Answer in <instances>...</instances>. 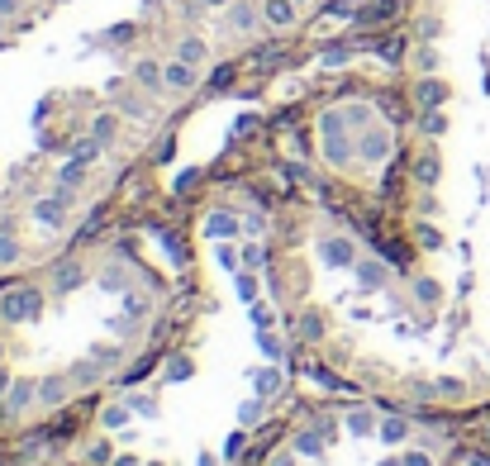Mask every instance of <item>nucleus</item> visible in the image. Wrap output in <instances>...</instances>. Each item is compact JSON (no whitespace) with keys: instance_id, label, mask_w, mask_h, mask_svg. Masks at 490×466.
<instances>
[{"instance_id":"29","label":"nucleus","mask_w":490,"mask_h":466,"mask_svg":"<svg viewBox=\"0 0 490 466\" xmlns=\"http://www.w3.org/2000/svg\"><path fill=\"white\" fill-rule=\"evenodd\" d=\"M101 148H105L101 139H81V143L72 148V157H81V162H95V157H101Z\"/></svg>"},{"instance_id":"32","label":"nucleus","mask_w":490,"mask_h":466,"mask_svg":"<svg viewBox=\"0 0 490 466\" xmlns=\"http://www.w3.org/2000/svg\"><path fill=\"white\" fill-rule=\"evenodd\" d=\"M238 257H243V267H253V271H262V267H267V253H262L257 243H248V248L238 253Z\"/></svg>"},{"instance_id":"36","label":"nucleus","mask_w":490,"mask_h":466,"mask_svg":"<svg viewBox=\"0 0 490 466\" xmlns=\"http://www.w3.org/2000/svg\"><path fill=\"white\" fill-rule=\"evenodd\" d=\"M86 457H91V466H115V452H110V443H95Z\"/></svg>"},{"instance_id":"48","label":"nucleus","mask_w":490,"mask_h":466,"mask_svg":"<svg viewBox=\"0 0 490 466\" xmlns=\"http://www.w3.org/2000/svg\"><path fill=\"white\" fill-rule=\"evenodd\" d=\"M10 15H20V0H0V20H10Z\"/></svg>"},{"instance_id":"55","label":"nucleus","mask_w":490,"mask_h":466,"mask_svg":"<svg viewBox=\"0 0 490 466\" xmlns=\"http://www.w3.org/2000/svg\"><path fill=\"white\" fill-rule=\"evenodd\" d=\"M195 466H219V462H215V457H200V462H195Z\"/></svg>"},{"instance_id":"54","label":"nucleus","mask_w":490,"mask_h":466,"mask_svg":"<svg viewBox=\"0 0 490 466\" xmlns=\"http://www.w3.org/2000/svg\"><path fill=\"white\" fill-rule=\"evenodd\" d=\"M381 466H404V457H386Z\"/></svg>"},{"instance_id":"3","label":"nucleus","mask_w":490,"mask_h":466,"mask_svg":"<svg viewBox=\"0 0 490 466\" xmlns=\"http://www.w3.org/2000/svg\"><path fill=\"white\" fill-rule=\"evenodd\" d=\"M390 148H396V139H390V129H381V125H372V129L357 133V157L362 162H386Z\"/></svg>"},{"instance_id":"26","label":"nucleus","mask_w":490,"mask_h":466,"mask_svg":"<svg viewBox=\"0 0 490 466\" xmlns=\"http://www.w3.org/2000/svg\"><path fill=\"white\" fill-rule=\"evenodd\" d=\"M414 238H419V248H429V253H438V248H443V233L433 229V224H419V229H414Z\"/></svg>"},{"instance_id":"7","label":"nucleus","mask_w":490,"mask_h":466,"mask_svg":"<svg viewBox=\"0 0 490 466\" xmlns=\"http://www.w3.org/2000/svg\"><path fill=\"white\" fill-rule=\"evenodd\" d=\"M62 210H67V205H62V200H53V196L34 200V224H38V229H48V233H62V224H67Z\"/></svg>"},{"instance_id":"50","label":"nucleus","mask_w":490,"mask_h":466,"mask_svg":"<svg viewBox=\"0 0 490 466\" xmlns=\"http://www.w3.org/2000/svg\"><path fill=\"white\" fill-rule=\"evenodd\" d=\"M10 386H15V376H10L5 366H0V395H10Z\"/></svg>"},{"instance_id":"18","label":"nucleus","mask_w":490,"mask_h":466,"mask_svg":"<svg viewBox=\"0 0 490 466\" xmlns=\"http://www.w3.org/2000/svg\"><path fill=\"white\" fill-rule=\"evenodd\" d=\"M414 300H419V305H429V309H438L443 305V285L433 281V277H419L414 281Z\"/></svg>"},{"instance_id":"45","label":"nucleus","mask_w":490,"mask_h":466,"mask_svg":"<svg viewBox=\"0 0 490 466\" xmlns=\"http://www.w3.org/2000/svg\"><path fill=\"white\" fill-rule=\"evenodd\" d=\"M257 342H262V352H267V358H276V362H282V342H276V338H267V333H262Z\"/></svg>"},{"instance_id":"47","label":"nucleus","mask_w":490,"mask_h":466,"mask_svg":"<svg viewBox=\"0 0 490 466\" xmlns=\"http://www.w3.org/2000/svg\"><path fill=\"white\" fill-rule=\"evenodd\" d=\"M110 38H115V44H129V38H134V24H119V29L110 34Z\"/></svg>"},{"instance_id":"11","label":"nucleus","mask_w":490,"mask_h":466,"mask_svg":"<svg viewBox=\"0 0 490 466\" xmlns=\"http://www.w3.org/2000/svg\"><path fill=\"white\" fill-rule=\"evenodd\" d=\"M176 58H181V62H191V67H205V62H209V44H205L200 34H181Z\"/></svg>"},{"instance_id":"17","label":"nucleus","mask_w":490,"mask_h":466,"mask_svg":"<svg viewBox=\"0 0 490 466\" xmlns=\"http://www.w3.org/2000/svg\"><path fill=\"white\" fill-rule=\"evenodd\" d=\"M81 281H86V271H81L77 262H67V267H58V277H53V295H67V291H77Z\"/></svg>"},{"instance_id":"52","label":"nucleus","mask_w":490,"mask_h":466,"mask_svg":"<svg viewBox=\"0 0 490 466\" xmlns=\"http://www.w3.org/2000/svg\"><path fill=\"white\" fill-rule=\"evenodd\" d=\"M200 5H209V10H219V5H233V0H200Z\"/></svg>"},{"instance_id":"4","label":"nucleus","mask_w":490,"mask_h":466,"mask_svg":"<svg viewBox=\"0 0 490 466\" xmlns=\"http://www.w3.org/2000/svg\"><path fill=\"white\" fill-rule=\"evenodd\" d=\"M162 76H167V91H176V95H186V91L200 86V67H191V62H181V58L167 62Z\"/></svg>"},{"instance_id":"13","label":"nucleus","mask_w":490,"mask_h":466,"mask_svg":"<svg viewBox=\"0 0 490 466\" xmlns=\"http://www.w3.org/2000/svg\"><path fill=\"white\" fill-rule=\"evenodd\" d=\"M414 95H419V105H424V109H443V105H447V86H443L438 76H424Z\"/></svg>"},{"instance_id":"21","label":"nucleus","mask_w":490,"mask_h":466,"mask_svg":"<svg viewBox=\"0 0 490 466\" xmlns=\"http://www.w3.org/2000/svg\"><path fill=\"white\" fill-rule=\"evenodd\" d=\"M343 115H347V129H353V133H362V129L376 125V119H372V105H347Z\"/></svg>"},{"instance_id":"42","label":"nucleus","mask_w":490,"mask_h":466,"mask_svg":"<svg viewBox=\"0 0 490 466\" xmlns=\"http://www.w3.org/2000/svg\"><path fill=\"white\" fill-rule=\"evenodd\" d=\"M238 300H257V281L248 271H238Z\"/></svg>"},{"instance_id":"33","label":"nucleus","mask_w":490,"mask_h":466,"mask_svg":"<svg viewBox=\"0 0 490 466\" xmlns=\"http://www.w3.org/2000/svg\"><path fill=\"white\" fill-rule=\"evenodd\" d=\"M257 419H262V395H257V400L238 405V423H257Z\"/></svg>"},{"instance_id":"14","label":"nucleus","mask_w":490,"mask_h":466,"mask_svg":"<svg viewBox=\"0 0 490 466\" xmlns=\"http://www.w3.org/2000/svg\"><path fill=\"white\" fill-rule=\"evenodd\" d=\"M443 176V162H438V153L433 148H424V153L414 157V181H424V186H433Z\"/></svg>"},{"instance_id":"51","label":"nucleus","mask_w":490,"mask_h":466,"mask_svg":"<svg viewBox=\"0 0 490 466\" xmlns=\"http://www.w3.org/2000/svg\"><path fill=\"white\" fill-rule=\"evenodd\" d=\"M115 466H143V462L138 457H115Z\"/></svg>"},{"instance_id":"56","label":"nucleus","mask_w":490,"mask_h":466,"mask_svg":"<svg viewBox=\"0 0 490 466\" xmlns=\"http://www.w3.org/2000/svg\"><path fill=\"white\" fill-rule=\"evenodd\" d=\"M143 466H158V462H143Z\"/></svg>"},{"instance_id":"5","label":"nucleus","mask_w":490,"mask_h":466,"mask_svg":"<svg viewBox=\"0 0 490 466\" xmlns=\"http://www.w3.org/2000/svg\"><path fill=\"white\" fill-rule=\"evenodd\" d=\"M72 390H77L72 376H44L38 381V400H44L48 409H62L67 400H72Z\"/></svg>"},{"instance_id":"37","label":"nucleus","mask_w":490,"mask_h":466,"mask_svg":"<svg viewBox=\"0 0 490 466\" xmlns=\"http://www.w3.org/2000/svg\"><path fill=\"white\" fill-rule=\"evenodd\" d=\"M101 419H105V429H119V423H129V405H124V409H119V405H110Z\"/></svg>"},{"instance_id":"1","label":"nucleus","mask_w":490,"mask_h":466,"mask_svg":"<svg viewBox=\"0 0 490 466\" xmlns=\"http://www.w3.org/2000/svg\"><path fill=\"white\" fill-rule=\"evenodd\" d=\"M319 129H324V162L329 167H347V162H353V129H347V115L343 109H329V115L319 119Z\"/></svg>"},{"instance_id":"44","label":"nucleus","mask_w":490,"mask_h":466,"mask_svg":"<svg viewBox=\"0 0 490 466\" xmlns=\"http://www.w3.org/2000/svg\"><path fill=\"white\" fill-rule=\"evenodd\" d=\"M404 466H433V457H429V452H404Z\"/></svg>"},{"instance_id":"24","label":"nucleus","mask_w":490,"mask_h":466,"mask_svg":"<svg viewBox=\"0 0 490 466\" xmlns=\"http://www.w3.org/2000/svg\"><path fill=\"white\" fill-rule=\"evenodd\" d=\"M404 438H410V423H404V419H386L381 423V443L396 447V443H404Z\"/></svg>"},{"instance_id":"46","label":"nucleus","mask_w":490,"mask_h":466,"mask_svg":"<svg viewBox=\"0 0 490 466\" xmlns=\"http://www.w3.org/2000/svg\"><path fill=\"white\" fill-rule=\"evenodd\" d=\"M91 358H95V362H105V366H115V362H119V352H115V348H95Z\"/></svg>"},{"instance_id":"41","label":"nucleus","mask_w":490,"mask_h":466,"mask_svg":"<svg viewBox=\"0 0 490 466\" xmlns=\"http://www.w3.org/2000/svg\"><path fill=\"white\" fill-rule=\"evenodd\" d=\"M253 129H257V115H238L233 119V139H248Z\"/></svg>"},{"instance_id":"25","label":"nucleus","mask_w":490,"mask_h":466,"mask_svg":"<svg viewBox=\"0 0 490 466\" xmlns=\"http://www.w3.org/2000/svg\"><path fill=\"white\" fill-rule=\"evenodd\" d=\"M86 167H91V162L72 157V162H67V167L58 172V181H62V186H81V176H86Z\"/></svg>"},{"instance_id":"35","label":"nucleus","mask_w":490,"mask_h":466,"mask_svg":"<svg viewBox=\"0 0 490 466\" xmlns=\"http://www.w3.org/2000/svg\"><path fill=\"white\" fill-rule=\"evenodd\" d=\"M148 309H152V300H148V295H129V305H124V314H129V319H143Z\"/></svg>"},{"instance_id":"6","label":"nucleus","mask_w":490,"mask_h":466,"mask_svg":"<svg viewBox=\"0 0 490 466\" xmlns=\"http://www.w3.org/2000/svg\"><path fill=\"white\" fill-rule=\"evenodd\" d=\"M319 257H324V267H353L357 262V248L353 238H319Z\"/></svg>"},{"instance_id":"28","label":"nucleus","mask_w":490,"mask_h":466,"mask_svg":"<svg viewBox=\"0 0 490 466\" xmlns=\"http://www.w3.org/2000/svg\"><path fill=\"white\" fill-rule=\"evenodd\" d=\"M243 447H248V433L243 429L229 433V443H224V462H238V457H243Z\"/></svg>"},{"instance_id":"30","label":"nucleus","mask_w":490,"mask_h":466,"mask_svg":"<svg viewBox=\"0 0 490 466\" xmlns=\"http://www.w3.org/2000/svg\"><path fill=\"white\" fill-rule=\"evenodd\" d=\"M15 257H20V243L10 238L5 229H0V267H10V262H15Z\"/></svg>"},{"instance_id":"19","label":"nucleus","mask_w":490,"mask_h":466,"mask_svg":"<svg viewBox=\"0 0 490 466\" xmlns=\"http://www.w3.org/2000/svg\"><path fill=\"white\" fill-rule=\"evenodd\" d=\"M347 433L367 438V433H381V423L372 419V409H353V414H347Z\"/></svg>"},{"instance_id":"38","label":"nucleus","mask_w":490,"mask_h":466,"mask_svg":"<svg viewBox=\"0 0 490 466\" xmlns=\"http://www.w3.org/2000/svg\"><path fill=\"white\" fill-rule=\"evenodd\" d=\"M119 109H124L129 119H148V105L138 100V95H124V105H119Z\"/></svg>"},{"instance_id":"20","label":"nucleus","mask_w":490,"mask_h":466,"mask_svg":"<svg viewBox=\"0 0 490 466\" xmlns=\"http://www.w3.org/2000/svg\"><path fill=\"white\" fill-rule=\"evenodd\" d=\"M319 452H324V438L310 433V429H300L296 433V457H319Z\"/></svg>"},{"instance_id":"31","label":"nucleus","mask_w":490,"mask_h":466,"mask_svg":"<svg viewBox=\"0 0 490 466\" xmlns=\"http://www.w3.org/2000/svg\"><path fill=\"white\" fill-rule=\"evenodd\" d=\"M347 58H353V48H324L319 52V67H343Z\"/></svg>"},{"instance_id":"49","label":"nucleus","mask_w":490,"mask_h":466,"mask_svg":"<svg viewBox=\"0 0 490 466\" xmlns=\"http://www.w3.org/2000/svg\"><path fill=\"white\" fill-rule=\"evenodd\" d=\"M443 34V24L438 20H424V44H429V38H438Z\"/></svg>"},{"instance_id":"40","label":"nucleus","mask_w":490,"mask_h":466,"mask_svg":"<svg viewBox=\"0 0 490 466\" xmlns=\"http://www.w3.org/2000/svg\"><path fill=\"white\" fill-rule=\"evenodd\" d=\"M276 386H282V372H262L257 376V395H276Z\"/></svg>"},{"instance_id":"2","label":"nucleus","mask_w":490,"mask_h":466,"mask_svg":"<svg viewBox=\"0 0 490 466\" xmlns=\"http://www.w3.org/2000/svg\"><path fill=\"white\" fill-rule=\"evenodd\" d=\"M38 309H44V291H34V285H24V291H0V319L5 324H24V319H34Z\"/></svg>"},{"instance_id":"9","label":"nucleus","mask_w":490,"mask_h":466,"mask_svg":"<svg viewBox=\"0 0 490 466\" xmlns=\"http://www.w3.org/2000/svg\"><path fill=\"white\" fill-rule=\"evenodd\" d=\"M257 20H262V5H253V0H233V5H229V24L238 34H253Z\"/></svg>"},{"instance_id":"39","label":"nucleus","mask_w":490,"mask_h":466,"mask_svg":"<svg viewBox=\"0 0 490 466\" xmlns=\"http://www.w3.org/2000/svg\"><path fill=\"white\" fill-rule=\"evenodd\" d=\"M101 285H105V291H124V271L119 267H105L101 271Z\"/></svg>"},{"instance_id":"34","label":"nucleus","mask_w":490,"mask_h":466,"mask_svg":"<svg viewBox=\"0 0 490 466\" xmlns=\"http://www.w3.org/2000/svg\"><path fill=\"white\" fill-rule=\"evenodd\" d=\"M419 72H424V76H433V72H438V48H419Z\"/></svg>"},{"instance_id":"22","label":"nucleus","mask_w":490,"mask_h":466,"mask_svg":"<svg viewBox=\"0 0 490 466\" xmlns=\"http://www.w3.org/2000/svg\"><path fill=\"white\" fill-rule=\"evenodd\" d=\"M419 129H424L429 139H443V133H447V115H443V109H424V119H419Z\"/></svg>"},{"instance_id":"43","label":"nucleus","mask_w":490,"mask_h":466,"mask_svg":"<svg viewBox=\"0 0 490 466\" xmlns=\"http://www.w3.org/2000/svg\"><path fill=\"white\" fill-rule=\"evenodd\" d=\"M186 376H191V362H186V358L167 362V381H186Z\"/></svg>"},{"instance_id":"12","label":"nucleus","mask_w":490,"mask_h":466,"mask_svg":"<svg viewBox=\"0 0 490 466\" xmlns=\"http://www.w3.org/2000/svg\"><path fill=\"white\" fill-rule=\"evenodd\" d=\"M134 81H138V86H143V91H152V95H158V91H167V76H162V62H152V58H143V62H134Z\"/></svg>"},{"instance_id":"8","label":"nucleus","mask_w":490,"mask_h":466,"mask_svg":"<svg viewBox=\"0 0 490 466\" xmlns=\"http://www.w3.org/2000/svg\"><path fill=\"white\" fill-rule=\"evenodd\" d=\"M262 24L290 29V24H296V0H262Z\"/></svg>"},{"instance_id":"23","label":"nucleus","mask_w":490,"mask_h":466,"mask_svg":"<svg viewBox=\"0 0 490 466\" xmlns=\"http://www.w3.org/2000/svg\"><path fill=\"white\" fill-rule=\"evenodd\" d=\"M115 133H119V119H115V115H95V119H91V139L110 143Z\"/></svg>"},{"instance_id":"57","label":"nucleus","mask_w":490,"mask_h":466,"mask_svg":"<svg viewBox=\"0 0 490 466\" xmlns=\"http://www.w3.org/2000/svg\"><path fill=\"white\" fill-rule=\"evenodd\" d=\"M296 5H305V0H296Z\"/></svg>"},{"instance_id":"16","label":"nucleus","mask_w":490,"mask_h":466,"mask_svg":"<svg viewBox=\"0 0 490 466\" xmlns=\"http://www.w3.org/2000/svg\"><path fill=\"white\" fill-rule=\"evenodd\" d=\"M205 233H209V238H238V219L229 210H215V214H209V224H205Z\"/></svg>"},{"instance_id":"15","label":"nucleus","mask_w":490,"mask_h":466,"mask_svg":"<svg viewBox=\"0 0 490 466\" xmlns=\"http://www.w3.org/2000/svg\"><path fill=\"white\" fill-rule=\"evenodd\" d=\"M353 271H357V281H362V285H372V291H376V285H386V267L376 262V257H357Z\"/></svg>"},{"instance_id":"27","label":"nucleus","mask_w":490,"mask_h":466,"mask_svg":"<svg viewBox=\"0 0 490 466\" xmlns=\"http://www.w3.org/2000/svg\"><path fill=\"white\" fill-rule=\"evenodd\" d=\"M72 381H77V390H81V386H95V381H101V372H95V358H86L81 366H72Z\"/></svg>"},{"instance_id":"53","label":"nucleus","mask_w":490,"mask_h":466,"mask_svg":"<svg viewBox=\"0 0 490 466\" xmlns=\"http://www.w3.org/2000/svg\"><path fill=\"white\" fill-rule=\"evenodd\" d=\"M272 466H296V457H272Z\"/></svg>"},{"instance_id":"10","label":"nucleus","mask_w":490,"mask_h":466,"mask_svg":"<svg viewBox=\"0 0 490 466\" xmlns=\"http://www.w3.org/2000/svg\"><path fill=\"white\" fill-rule=\"evenodd\" d=\"M38 400V381H15V386H10V395H5V409H10V414H24V409H29Z\"/></svg>"}]
</instances>
